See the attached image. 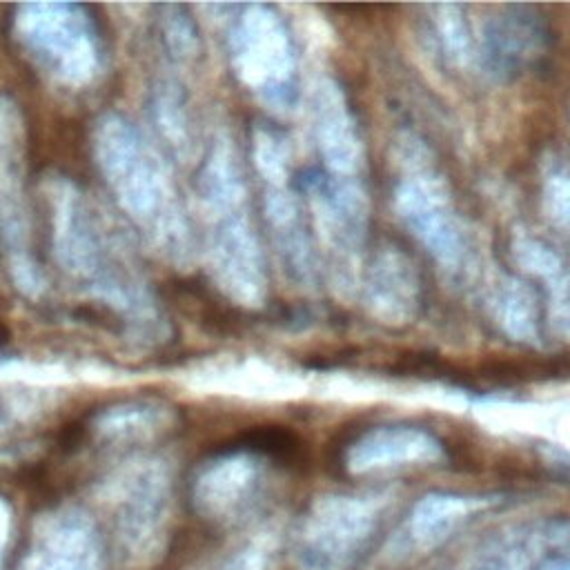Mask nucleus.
<instances>
[{
    "instance_id": "nucleus-23",
    "label": "nucleus",
    "mask_w": 570,
    "mask_h": 570,
    "mask_svg": "<svg viewBox=\"0 0 570 570\" xmlns=\"http://www.w3.org/2000/svg\"><path fill=\"white\" fill-rule=\"evenodd\" d=\"M169 11L171 16H165L163 20L167 47L171 49L174 56H180V58L191 56V51L196 49V31L187 20V16L180 13V9H169Z\"/></svg>"
},
{
    "instance_id": "nucleus-2",
    "label": "nucleus",
    "mask_w": 570,
    "mask_h": 570,
    "mask_svg": "<svg viewBox=\"0 0 570 570\" xmlns=\"http://www.w3.org/2000/svg\"><path fill=\"white\" fill-rule=\"evenodd\" d=\"M94 151L98 167L125 216L167 258L189 252V227L178 191L151 145L118 114L96 122Z\"/></svg>"
},
{
    "instance_id": "nucleus-25",
    "label": "nucleus",
    "mask_w": 570,
    "mask_h": 570,
    "mask_svg": "<svg viewBox=\"0 0 570 570\" xmlns=\"http://www.w3.org/2000/svg\"><path fill=\"white\" fill-rule=\"evenodd\" d=\"M11 525H13L11 505L0 494V570H2V563H4V552H7L9 541H11Z\"/></svg>"
},
{
    "instance_id": "nucleus-1",
    "label": "nucleus",
    "mask_w": 570,
    "mask_h": 570,
    "mask_svg": "<svg viewBox=\"0 0 570 570\" xmlns=\"http://www.w3.org/2000/svg\"><path fill=\"white\" fill-rule=\"evenodd\" d=\"M45 198L51 220V249L60 272L87 296L100 301L129 325L151 330L158 312L142 278L105 229L85 194L62 176L49 178Z\"/></svg>"
},
{
    "instance_id": "nucleus-11",
    "label": "nucleus",
    "mask_w": 570,
    "mask_h": 570,
    "mask_svg": "<svg viewBox=\"0 0 570 570\" xmlns=\"http://www.w3.org/2000/svg\"><path fill=\"white\" fill-rule=\"evenodd\" d=\"M490 505V499L465 494H425L414 503L399 534L390 539L387 557L407 561L443 546L468 519Z\"/></svg>"
},
{
    "instance_id": "nucleus-21",
    "label": "nucleus",
    "mask_w": 570,
    "mask_h": 570,
    "mask_svg": "<svg viewBox=\"0 0 570 570\" xmlns=\"http://www.w3.org/2000/svg\"><path fill=\"white\" fill-rule=\"evenodd\" d=\"M156 109V122L167 138L169 145L176 149H187L189 147V120L185 114V105L178 98V94L169 87L160 89L154 102Z\"/></svg>"
},
{
    "instance_id": "nucleus-13",
    "label": "nucleus",
    "mask_w": 570,
    "mask_h": 570,
    "mask_svg": "<svg viewBox=\"0 0 570 570\" xmlns=\"http://www.w3.org/2000/svg\"><path fill=\"white\" fill-rule=\"evenodd\" d=\"M570 541V521L548 519L492 537L452 570H532L550 550Z\"/></svg>"
},
{
    "instance_id": "nucleus-20",
    "label": "nucleus",
    "mask_w": 570,
    "mask_h": 570,
    "mask_svg": "<svg viewBox=\"0 0 570 570\" xmlns=\"http://www.w3.org/2000/svg\"><path fill=\"white\" fill-rule=\"evenodd\" d=\"M499 312L501 323L505 332L514 334L517 338H532L537 330V309L534 298L528 287H521L519 283L505 285L499 298Z\"/></svg>"
},
{
    "instance_id": "nucleus-12",
    "label": "nucleus",
    "mask_w": 570,
    "mask_h": 570,
    "mask_svg": "<svg viewBox=\"0 0 570 570\" xmlns=\"http://www.w3.org/2000/svg\"><path fill=\"white\" fill-rule=\"evenodd\" d=\"M416 178L419 180H403L396 189L399 216L441 263L454 265L465 252L459 220L441 189L430 183L428 176Z\"/></svg>"
},
{
    "instance_id": "nucleus-16",
    "label": "nucleus",
    "mask_w": 570,
    "mask_h": 570,
    "mask_svg": "<svg viewBox=\"0 0 570 570\" xmlns=\"http://www.w3.org/2000/svg\"><path fill=\"white\" fill-rule=\"evenodd\" d=\"M174 414L156 401H125L100 410L91 421V432L102 443H145L169 430Z\"/></svg>"
},
{
    "instance_id": "nucleus-7",
    "label": "nucleus",
    "mask_w": 570,
    "mask_h": 570,
    "mask_svg": "<svg viewBox=\"0 0 570 570\" xmlns=\"http://www.w3.org/2000/svg\"><path fill=\"white\" fill-rule=\"evenodd\" d=\"M24 174V125L18 105L0 96V243L9 274L27 296L42 292V272L33 254L31 209Z\"/></svg>"
},
{
    "instance_id": "nucleus-6",
    "label": "nucleus",
    "mask_w": 570,
    "mask_h": 570,
    "mask_svg": "<svg viewBox=\"0 0 570 570\" xmlns=\"http://www.w3.org/2000/svg\"><path fill=\"white\" fill-rule=\"evenodd\" d=\"M381 503L372 497L332 494L318 499L292 537L294 570H354L374 539Z\"/></svg>"
},
{
    "instance_id": "nucleus-8",
    "label": "nucleus",
    "mask_w": 570,
    "mask_h": 570,
    "mask_svg": "<svg viewBox=\"0 0 570 570\" xmlns=\"http://www.w3.org/2000/svg\"><path fill=\"white\" fill-rule=\"evenodd\" d=\"M232 58L238 76L267 100L289 98L292 49L281 20L263 7H252L232 33Z\"/></svg>"
},
{
    "instance_id": "nucleus-3",
    "label": "nucleus",
    "mask_w": 570,
    "mask_h": 570,
    "mask_svg": "<svg viewBox=\"0 0 570 570\" xmlns=\"http://www.w3.org/2000/svg\"><path fill=\"white\" fill-rule=\"evenodd\" d=\"M200 198L209 220L212 267L220 287L254 305L265 289L258 243L245 216V187L227 142H216L200 171Z\"/></svg>"
},
{
    "instance_id": "nucleus-4",
    "label": "nucleus",
    "mask_w": 570,
    "mask_h": 570,
    "mask_svg": "<svg viewBox=\"0 0 570 570\" xmlns=\"http://www.w3.org/2000/svg\"><path fill=\"white\" fill-rule=\"evenodd\" d=\"M111 514V539L122 566L151 568L167 548L171 523V474L163 459L138 456L116 470L102 492Z\"/></svg>"
},
{
    "instance_id": "nucleus-24",
    "label": "nucleus",
    "mask_w": 570,
    "mask_h": 570,
    "mask_svg": "<svg viewBox=\"0 0 570 570\" xmlns=\"http://www.w3.org/2000/svg\"><path fill=\"white\" fill-rule=\"evenodd\" d=\"M546 200H548V207H550L552 216L561 225L570 227V176H557L548 185Z\"/></svg>"
},
{
    "instance_id": "nucleus-19",
    "label": "nucleus",
    "mask_w": 570,
    "mask_h": 570,
    "mask_svg": "<svg viewBox=\"0 0 570 570\" xmlns=\"http://www.w3.org/2000/svg\"><path fill=\"white\" fill-rule=\"evenodd\" d=\"M274 550L276 543L272 532H261L234 546L232 550L203 561L194 570H269Z\"/></svg>"
},
{
    "instance_id": "nucleus-18",
    "label": "nucleus",
    "mask_w": 570,
    "mask_h": 570,
    "mask_svg": "<svg viewBox=\"0 0 570 570\" xmlns=\"http://www.w3.org/2000/svg\"><path fill=\"white\" fill-rule=\"evenodd\" d=\"M367 292L370 303L381 318L385 316L403 323L416 307L419 281L403 254L385 249L372 265Z\"/></svg>"
},
{
    "instance_id": "nucleus-22",
    "label": "nucleus",
    "mask_w": 570,
    "mask_h": 570,
    "mask_svg": "<svg viewBox=\"0 0 570 570\" xmlns=\"http://www.w3.org/2000/svg\"><path fill=\"white\" fill-rule=\"evenodd\" d=\"M439 40H441V47L448 58H452L454 62L465 58L468 31H465V24H463L456 7H441Z\"/></svg>"
},
{
    "instance_id": "nucleus-5",
    "label": "nucleus",
    "mask_w": 570,
    "mask_h": 570,
    "mask_svg": "<svg viewBox=\"0 0 570 570\" xmlns=\"http://www.w3.org/2000/svg\"><path fill=\"white\" fill-rule=\"evenodd\" d=\"M13 33L33 62L60 85L85 87L100 73V33L80 4H22L13 16Z\"/></svg>"
},
{
    "instance_id": "nucleus-17",
    "label": "nucleus",
    "mask_w": 570,
    "mask_h": 570,
    "mask_svg": "<svg viewBox=\"0 0 570 570\" xmlns=\"http://www.w3.org/2000/svg\"><path fill=\"white\" fill-rule=\"evenodd\" d=\"M316 131L323 156L336 171H352L358 167L361 145L354 120L345 107L343 94L325 82L316 91Z\"/></svg>"
},
{
    "instance_id": "nucleus-9",
    "label": "nucleus",
    "mask_w": 570,
    "mask_h": 570,
    "mask_svg": "<svg viewBox=\"0 0 570 570\" xmlns=\"http://www.w3.org/2000/svg\"><path fill=\"white\" fill-rule=\"evenodd\" d=\"M18 570H105L98 525L73 505L40 514Z\"/></svg>"
},
{
    "instance_id": "nucleus-26",
    "label": "nucleus",
    "mask_w": 570,
    "mask_h": 570,
    "mask_svg": "<svg viewBox=\"0 0 570 570\" xmlns=\"http://www.w3.org/2000/svg\"><path fill=\"white\" fill-rule=\"evenodd\" d=\"M541 570H570V557H561V559H554V561L546 563Z\"/></svg>"
},
{
    "instance_id": "nucleus-14",
    "label": "nucleus",
    "mask_w": 570,
    "mask_h": 570,
    "mask_svg": "<svg viewBox=\"0 0 570 570\" xmlns=\"http://www.w3.org/2000/svg\"><path fill=\"white\" fill-rule=\"evenodd\" d=\"M548 47V27L530 7H510L485 24L483 58L494 76L512 78Z\"/></svg>"
},
{
    "instance_id": "nucleus-10",
    "label": "nucleus",
    "mask_w": 570,
    "mask_h": 570,
    "mask_svg": "<svg viewBox=\"0 0 570 570\" xmlns=\"http://www.w3.org/2000/svg\"><path fill=\"white\" fill-rule=\"evenodd\" d=\"M263 483V456L252 450H232L198 468L191 481V503L200 517L229 523L254 505Z\"/></svg>"
},
{
    "instance_id": "nucleus-15",
    "label": "nucleus",
    "mask_w": 570,
    "mask_h": 570,
    "mask_svg": "<svg viewBox=\"0 0 570 570\" xmlns=\"http://www.w3.org/2000/svg\"><path fill=\"white\" fill-rule=\"evenodd\" d=\"M443 448L436 436L412 425H379L361 434L345 454L352 472L387 470L412 463H430L441 456Z\"/></svg>"
}]
</instances>
